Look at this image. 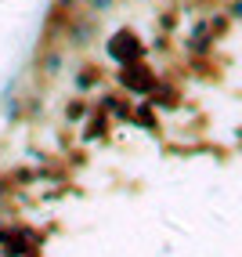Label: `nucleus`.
<instances>
[{
	"instance_id": "f257e3e1",
	"label": "nucleus",
	"mask_w": 242,
	"mask_h": 257,
	"mask_svg": "<svg viewBox=\"0 0 242 257\" xmlns=\"http://www.w3.org/2000/svg\"><path fill=\"white\" fill-rule=\"evenodd\" d=\"M116 80H119V87H123L127 94H137V98H148V91L159 83L155 69H152V65H145V58H141V62H130V65H119Z\"/></svg>"
},
{
	"instance_id": "f03ea898",
	"label": "nucleus",
	"mask_w": 242,
	"mask_h": 257,
	"mask_svg": "<svg viewBox=\"0 0 242 257\" xmlns=\"http://www.w3.org/2000/svg\"><path fill=\"white\" fill-rule=\"evenodd\" d=\"M109 58L116 65H130V62H141L145 58V44L134 29H116L109 37Z\"/></svg>"
},
{
	"instance_id": "7ed1b4c3",
	"label": "nucleus",
	"mask_w": 242,
	"mask_h": 257,
	"mask_svg": "<svg viewBox=\"0 0 242 257\" xmlns=\"http://www.w3.org/2000/svg\"><path fill=\"white\" fill-rule=\"evenodd\" d=\"M148 101H152V105H159V109H177V101H181V91L174 87V83L159 80V83H155V87L148 91Z\"/></svg>"
},
{
	"instance_id": "20e7f679",
	"label": "nucleus",
	"mask_w": 242,
	"mask_h": 257,
	"mask_svg": "<svg viewBox=\"0 0 242 257\" xmlns=\"http://www.w3.org/2000/svg\"><path fill=\"white\" fill-rule=\"evenodd\" d=\"M98 109H101V112H109V119H112V116H116V119H130V112H134V105H130L123 94H105Z\"/></svg>"
},
{
	"instance_id": "39448f33",
	"label": "nucleus",
	"mask_w": 242,
	"mask_h": 257,
	"mask_svg": "<svg viewBox=\"0 0 242 257\" xmlns=\"http://www.w3.org/2000/svg\"><path fill=\"white\" fill-rule=\"evenodd\" d=\"M130 119H134V123H141V127H148V131H159V119H155V105H152V101H141V105H134Z\"/></svg>"
},
{
	"instance_id": "423d86ee",
	"label": "nucleus",
	"mask_w": 242,
	"mask_h": 257,
	"mask_svg": "<svg viewBox=\"0 0 242 257\" xmlns=\"http://www.w3.org/2000/svg\"><path fill=\"white\" fill-rule=\"evenodd\" d=\"M91 127H83V138H105V131H109V112H101V109H91Z\"/></svg>"
},
{
	"instance_id": "0eeeda50",
	"label": "nucleus",
	"mask_w": 242,
	"mask_h": 257,
	"mask_svg": "<svg viewBox=\"0 0 242 257\" xmlns=\"http://www.w3.org/2000/svg\"><path fill=\"white\" fill-rule=\"evenodd\" d=\"M98 83H101V69H98V65H83L80 76H76V87L80 91H91V87H98Z\"/></svg>"
},
{
	"instance_id": "6e6552de",
	"label": "nucleus",
	"mask_w": 242,
	"mask_h": 257,
	"mask_svg": "<svg viewBox=\"0 0 242 257\" xmlns=\"http://www.w3.org/2000/svg\"><path fill=\"white\" fill-rule=\"evenodd\" d=\"M228 11H224V15H213V19H206V26H210V33H213V37H224V33H228Z\"/></svg>"
},
{
	"instance_id": "1a4fd4ad",
	"label": "nucleus",
	"mask_w": 242,
	"mask_h": 257,
	"mask_svg": "<svg viewBox=\"0 0 242 257\" xmlns=\"http://www.w3.org/2000/svg\"><path fill=\"white\" fill-rule=\"evenodd\" d=\"M87 112H91L87 101H73V105L65 109V116H69V119H80V116H87Z\"/></svg>"
},
{
	"instance_id": "9d476101",
	"label": "nucleus",
	"mask_w": 242,
	"mask_h": 257,
	"mask_svg": "<svg viewBox=\"0 0 242 257\" xmlns=\"http://www.w3.org/2000/svg\"><path fill=\"white\" fill-rule=\"evenodd\" d=\"M116 4V0H87V8H91V15H105L109 8Z\"/></svg>"
},
{
	"instance_id": "9b49d317",
	"label": "nucleus",
	"mask_w": 242,
	"mask_h": 257,
	"mask_svg": "<svg viewBox=\"0 0 242 257\" xmlns=\"http://www.w3.org/2000/svg\"><path fill=\"white\" fill-rule=\"evenodd\" d=\"M62 65V55H55V51H51V55L44 58V73H51V69H58Z\"/></svg>"
},
{
	"instance_id": "f8f14e48",
	"label": "nucleus",
	"mask_w": 242,
	"mask_h": 257,
	"mask_svg": "<svg viewBox=\"0 0 242 257\" xmlns=\"http://www.w3.org/2000/svg\"><path fill=\"white\" fill-rule=\"evenodd\" d=\"M228 19L242 22V0H231V4H228Z\"/></svg>"
},
{
	"instance_id": "ddd939ff",
	"label": "nucleus",
	"mask_w": 242,
	"mask_h": 257,
	"mask_svg": "<svg viewBox=\"0 0 242 257\" xmlns=\"http://www.w3.org/2000/svg\"><path fill=\"white\" fill-rule=\"evenodd\" d=\"M174 26H177V15L166 11V15H163V29H174Z\"/></svg>"
}]
</instances>
